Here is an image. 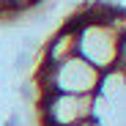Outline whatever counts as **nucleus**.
I'll return each instance as SVG.
<instances>
[{"mask_svg":"<svg viewBox=\"0 0 126 126\" xmlns=\"http://www.w3.org/2000/svg\"><path fill=\"white\" fill-rule=\"evenodd\" d=\"M77 55V25L71 19H66L44 44H41V63L38 66H52V63H60Z\"/></svg>","mask_w":126,"mask_h":126,"instance_id":"nucleus-4","label":"nucleus"},{"mask_svg":"<svg viewBox=\"0 0 126 126\" xmlns=\"http://www.w3.org/2000/svg\"><path fill=\"white\" fill-rule=\"evenodd\" d=\"M71 22L77 25V55L85 58L88 63L104 74L118 69L121 60V36L96 16H85V14H74Z\"/></svg>","mask_w":126,"mask_h":126,"instance_id":"nucleus-1","label":"nucleus"},{"mask_svg":"<svg viewBox=\"0 0 126 126\" xmlns=\"http://www.w3.org/2000/svg\"><path fill=\"white\" fill-rule=\"evenodd\" d=\"M38 0H0V14H22L33 8Z\"/></svg>","mask_w":126,"mask_h":126,"instance_id":"nucleus-5","label":"nucleus"},{"mask_svg":"<svg viewBox=\"0 0 126 126\" xmlns=\"http://www.w3.org/2000/svg\"><path fill=\"white\" fill-rule=\"evenodd\" d=\"M36 104H38L41 126H71V123L93 118V112H96V93L44 91Z\"/></svg>","mask_w":126,"mask_h":126,"instance_id":"nucleus-3","label":"nucleus"},{"mask_svg":"<svg viewBox=\"0 0 126 126\" xmlns=\"http://www.w3.org/2000/svg\"><path fill=\"white\" fill-rule=\"evenodd\" d=\"M118 69L126 74V36L121 38V60H118Z\"/></svg>","mask_w":126,"mask_h":126,"instance_id":"nucleus-6","label":"nucleus"},{"mask_svg":"<svg viewBox=\"0 0 126 126\" xmlns=\"http://www.w3.org/2000/svg\"><path fill=\"white\" fill-rule=\"evenodd\" d=\"M71 126H101L96 118H88V121H79V123H71Z\"/></svg>","mask_w":126,"mask_h":126,"instance_id":"nucleus-7","label":"nucleus"},{"mask_svg":"<svg viewBox=\"0 0 126 126\" xmlns=\"http://www.w3.org/2000/svg\"><path fill=\"white\" fill-rule=\"evenodd\" d=\"M36 82L41 93L44 91H58V93H99L101 85V71L88 63L85 58L71 55L52 66H38Z\"/></svg>","mask_w":126,"mask_h":126,"instance_id":"nucleus-2","label":"nucleus"}]
</instances>
